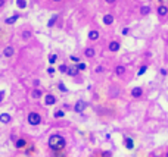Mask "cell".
Masks as SVG:
<instances>
[{
  "label": "cell",
  "instance_id": "6da1fadb",
  "mask_svg": "<svg viewBox=\"0 0 168 157\" xmlns=\"http://www.w3.org/2000/svg\"><path fill=\"white\" fill-rule=\"evenodd\" d=\"M65 145H67V141H65V138L62 135H58V134L50 135V138H49V147H50V150H53V151H61V150L65 148Z\"/></svg>",
  "mask_w": 168,
  "mask_h": 157
},
{
  "label": "cell",
  "instance_id": "7a4b0ae2",
  "mask_svg": "<svg viewBox=\"0 0 168 157\" xmlns=\"http://www.w3.org/2000/svg\"><path fill=\"white\" fill-rule=\"evenodd\" d=\"M28 123L31 126H37L41 123V116L37 113V112H31V113H28Z\"/></svg>",
  "mask_w": 168,
  "mask_h": 157
},
{
  "label": "cell",
  "instance_id": "3957f363",
  "mask_svg": "<svg viewBox=\"0 0 168 157\" xmlns=\"http://www.w3.org/2000/svg\"><path fill=\"white\" fill-rule=\"evenodd\" d=\"M85 109H87V103H85V101H83V100L77 101V103H75V106H74V110H75L77 113H83Z\"/></svg>",
  "mask_w": 168,
  "mask_h": 157
},
{
  "label": "cell",
  "instance_id": "277c9868",
  "mask_svg": "<svg viewBox=\"0 0 168 157\" xmlns=\"http://www.w3.org/2000/svg\"><path fill=\"white\" fill-rule=\"evenodd\" d=\"M44 104L46 106H55L56 104V97L53 94H46V97H44Z\"/></svg>",
  "mask_w": 168,
  "mask_h": 157
},
{
  "label": "cell",
  "instance_id": "5b68a950",
  "mask_svg": "<svg viewBox=\"0 0 168 157\" xmlns=\"http://www.w3.org/2000/svg\"><path fill=\"white\" fill-rule=\"evenodd\" d=\"M19 16H21L19 13H15V15L10 16V18H6V19H4V24H7V25H13L18 19H19Z\"/></svg>",
  "mask_w": 168,
  "mask_h": 157
},
{
  "label": "cell",
  "instance_id": "8992f818",
  "mask_svg": "<svg viewBox=\"0 0 168 157\" xmlns=\"http://www.w3.org/2000/svg\"><path fill=\"white\" fill-rule=\"evenodd\" d=\"M13 53H15V48L12 47V46H7V47L3 50V56H4V57H12Z\"/></svg>",
  "mask_w": 168,
  "mask_h": 157
},
{
  "label": "cell",
  "instance_id": "52a82bcc",
  "mask_svg": "<svg viewBox=\"0 0 168 157\" xmlns=\"http://www.w3.org/2000/svg\"><path fill=\"white\" fill-rule=\"evenodd\" d=\"M94 54H96V51H94V48H93V47H87L85 50H84V56H85L87 59L94 57Z\"/></svg>",
  "mask_w": 168,
  "mask_h": 157
},
{
  "label": "cell",
  "instance_id": "ba28073f",
  "mask_svg": "<svg viewBox=\"0 0 168 157\" xmlns=\"http://www.w3.org/2000/svg\"><path fill=\"white\" fill-rule=\"evenodd\" d=\"M168 15V7L167 6H164V4H161L159 7H158V16H167Z\"/></svg>",
  "mask_w": 168,
  "mask_h": 157
},
{
  "label": "cell",
  "instance_id": "9c48e42d",
  "mask_svg": "<svg viewBox=\"0 0 168 157\" xmlns=\"http://www.w3.org/2000/svg\"><path fill=\"white\" fill-rule=\"evenodd\" d=\"M99 31H96V30H91V31H88V40H91V41H96L97 38H99Z\"/></svg>",
  "mask_w": 168,
  "mask_h": 157
},
{
  "label": "cell",
  "instance_id": "30bf717a",
  "mask_svg": "<svg viewBox=\"0 0 168 157\" xmlns=\"http://www.w3.org/2000/svg\"><path fill=\"white\" fill-rule=\"evenodd\" d=\"M114 22V16L111 15V13H106V15L103 16V24L105 25H111Z\"/></svg>",
  "mask_w": 168,
  "mask_h": 157
},
{
  "label": "cell",
  "instance_id": "8fae6325",
  "mask_svg": "<svg viewBox=\"0 0 168 157\" xmlns=\"http://www.w3.org/2000/svg\"><path fill=\"white\" fill-rule=\"evenodd\" d=\"M12 119H10V115H7V113H1L0 115V122L1 123H9Z\"/></svg>",
  "mask_w": 168,
  "mask_h": 157
},
{
  "label": "cell",
  "instance_id": "7c38bea8",
  "mask_svg": "<svg viewBox=\"0 0 168 157\" xmlns=\"http://www.w3.org/2000/svg\"><path fill=\"white\" fill-rule=\"evenodd\" d=\"M142 94H143V90H142L140 87H137V88H133V90H131V95L136 97V98H139Z\"/></svg>",
  "mask_w": 168,
  "mask_h": 157
},
{
  "label": "cell",
  "instance_id": "4fadbf2b",
  "mask_svg": "<svg viewBox=\"0 0 168 157\" xmlns=\"http://www.w3.org/2000/svg\"><path fill=\"white\" fill-rule=\"evenodd\" d=\"M109 50L114 51V53L118 51V50H119V43H118V41H111V43H109Z\"/></svg>",
  "mask_w": 168,
  "mask_h": 157
},
{
  "label": "cell",
  "instance_id": "5bb4252c",
  "mask_svg": "<svg viewBox=\"0 0 168 157\" xmlns=\"http://www.w3.org/2000/svg\"><path fill=\"white\" fill-rule=\"evenodd\" d=\"M151 13V7L149 6H142L140 7V15L142 16H146V15H149Z\"/></svg>",
  "mask_w": 168,
  "mask_h": 157
},
{
  "label": "cell",
  "instance_id": "9a60e30c",
  "mask_svg": "<svg viewBox=\"0 0 168 157\" xmlns=\"http://www.w3.org/2000/svg\"><path fill=\"white\" fill-rule=\"evenodd\" d=\"M25 145H27V141H25L24 138H19V140L15 142V147H16V148H22V147H25Z\"/></svg>",
  "mask_w": 168,
  "mask_h": 157
},
{
  "label": "cell",
  "instance_id": "2e32d148",
  "mask_svg": "<svg viewBox=\"0 0 168 157\" xmlns=\"http://www.w3.org/2000/svg\"><path fill=\"white\" fill-rule=\"evenodd\" d=\"M124 72H125V68H124V66H117V68H115V74H117L118 77H122Z\"/></svg>",
  "mask_w": 168,
  "mask_h": 157
},
{
  "label": "cell",
  "instance_id": "e0dca14e",
  "mask_svg": "<svg viewBox=\"0 0 168 157\" xmlns=\"http://www.w3.org/2000/svg\"><path fill=\"white\" fill-rule=\"evenodd\" d=\"M125 147L128 148V150H133V147H134V142L131 138H125Z\"/></svg>",
  "mask_w": 168,
  "mask_h": 157
},
{
  "label": "cell",
  "instance_id": "ac0fdd59",
  "mask_svg": "<svg viewBox=\"0 0 168 157\" xmlns=\"http://www.w3.org/2000/svg\"><path fill=\"white\" fill-rule=\"evenodd\" d=\"M31 97H33V98H40V97H41V90H37V88H35V90H33Z\"/></svg>",
  "mask_w": 168,
  "mask_h": 157
},
{
  "label": "cell",
  "instance_id": "d6986e66",
  "mask_svg": "<svg viewBox=\"0 0 168 157\" xmlns=\"http://www.w3.org/2000/svg\"><path fill=\"white\" fill-rule=\"evenodd\" d=\"M77 72H78V69H77V68H72V69H69V68H68V71H67V74L69 75V77H75V75H77Z\"/></svg>",
  "mask_w": 168,
  "mask_h": 157
},
{
  "label": "cell",
  "instance_id": "ffe728a7",
  "mask_svg": "<svg viewBox=\"0 0 168 157\" xmlns=\"http://www.w3.org/2000/svg\"><path fill=\"white\" fill-rule=\"evenodd\" d=\"M56 21H58V16L55 15L53 18H50V19H49V22H47V27H49V28H52V27L56 24Z\"/></svg>",
  "mask_w": 168,
  "mask_h": 157
},
{
  "label": "cell",
  "instance_id": "44dd1931",
  "mask_svg": "<svg viewBox=\"0 0 168 157\" xmlns=\"http://www.w3.org/2000/svg\"><path fill=\"white\" fill-rule=\"evenodd\" d=\"M16 6L19 9H24V7L27 6V1H25V0H16Z\"/></svg>",
  "mask_w": 168,
  "mask_h": 157
},
{
  "label": "cell",
  "instance_id": "7402d4cb",
  "mask_svg": "<svg viewBox=\"0 0 168 157\" xmlns=\"http://www.w3.org/2000/svg\"><path fill=\"white\" fill-rule=\"evenodd\" d=\"M22 38H24V40H30V38H31V32H30V31H24V32H22Z\"/></svg>",
  "mask_w": 168,
  "mask_h": 157
},
{
  "label": "cell",
  "instance_id": "603a6c76",
  "mask_svg": "<svg viewBox=\"0 0 168 157\" xmlns=\"http://www.w3.org/2000/svg\"><path fill=\"white\" fill-rule=\"evenodd\" d=\"M55 118H64L65 116V113L62 112V110H58V112H55V115H53Z\"/></svg>",
  "mask_w": 168,
  "mask_h": 157
},
{
  "label": "cell",
  "instance_id": "cb8c5ba5",
  "mask_svg": "<svg viewBox=\"0 0 168 157\" xmlns=\"http://www.w3.org/2000/svg\"><path fill=\"white\" fill-rule=\"evenodd\" d=\"M67 71H68V66H67V65H61V66H59V72L67 74Z\"/></svg>",
  "mask_w": 168,
  "mask_h": 157
},
{
  "label": "cell",
  "instance_id": "d4e9b609",
  "mask_svg": "<svg viewBox=\"0 0 168 157\" xmlns=\"http://www.w3.org/2000/svg\"><path fill=\"white\" fill-rule=\"evenodd\" d=\"M56 60H58V56H56V54H50V56H49V62L50 63H55Z\"/></svg>",
  "mask_w": 168,
  "mask_h": 157
},
{
  "label": "cell",
  "instance_id": "484cf974",
  "mask_svg": "<svg viewBox=\"0 0 168 157\" xmlns=\"http://www.w3.org/2000/svg\"><path fill=\"white\" fill-rule=\"evenodd\" d=\"M146 71H148V66H142V68H140V71H139V74H137V75H143V74H145V72H146Z\"/></svg>",
  "mask_w": 168,
  "mask_h": 157
},
{
  "label": "cell",
  "instance_id": "4316f807",
  "mask_svg": "<svg viewBox=\"0 0 168 157\" xmlns=\"http://www.w3.org/2000/svg\"><path fill=\"white\" fill-rule=\"evenodd\" d=\"M58 87H59V90H61V91H67V87H65L62 82H59V84H58Z\"/></svg>",
  "mask_w": 168,
  "mask_h": 157
},
{
  "label": "cell",
  "instance_id": "83f0119b",
  "mask_svg": "<svg viewBox=\"0 0 168 157\" xmlns=\"http://www.w3.org/2000/svg\"><path fill=\"white\" fill-rule=\"evenodd\" d=\"M69 59H71L72 62H75V63H78V62H80V59H78V56H74V54H72V56H71Z\"/></svg>",
  "mask_w": 168,
  "mask_h": 157
},
{
  "label": "cell",
  "instance_id": "f1b7e54d",
  "mask_svg": "<svg viewBox=\"0 0 168 157\" xmlns=\"http://www.w3.org/2000/svg\"><path fill=\"white\" fill-rule=\"evenodd\" d=\"M77 69H78V71H84V69H85V65H84V63H78Z\"/></svg>",
  "mask_w": 168,
  "mask_h": 157
},
{
  "label": "cell",
  "instance_id": "f546056e",
  "mask_svg": "<svg viewBox=\"0 0 168 157\" xmlns=\"http://www.w3.org/2000/svg\"><path fill=\"white\" fill-rule=\"evenodd\" d=\"M102 156H103V157H109V156H112V153H111V151H103V153H102Z\"/></svg>",
  "mask_w": 168,
  "mask_h": 157
},
{
  "label": "cell",
  "instance_id": "4dcf8cb0",
  "mask_svg": "<svg viewBox=\"0 0 168 157\" xmlns=\"http://www.w3.org/2000/svg\"><path fill=\"white\" fill-rule=\"evenodd\" d=\"M47 74H49V75H53V74H55V68H49V69H47Z\"/></svg>",
  "mask_w": 168,
  "mask_h": 157
},
{
  "label": "cell",
  "instance_id": "1f68e13d",
  "mask_svg": "<svg viewBox=\"0 0 168 157\" xmlns=\"http://www.w3.org/2000/svg\"><path fill=\"white\" fill-rule=\"evenodd\" d=\"M96 72H97V74L103 72V68H102V66H97V68H96Z\"/></svg>",
  "mask_w": 168,
  "mask_h": 157
},
{
  "label": "cell",
  "instance_id": "d6a6232c",
  "mask_svg": "<svg viewBox=\"0 0 168 157\" xmlns=\"http://www.w3.org/2000/svg\"><path fill=\"white\" fill-rule=\"evenodd\" d=\"M128 34V28H122V35H127Z\"/></svg>",
  "mask_w": 168,
  "mask_h": 157
},
{
  "label": "cell",
  "instance_id": "836d02e7",
  "mask_svg": "<svg viewBox=\"0 0 168 157\" xmlns=\"http://www.w3.org/2000/svg\"><path fill=\"white\" fill-rule=\"evenodd\" d=\"M105 1H106V3H108V4H114V3H115V1H117V0H105Z\"/></svg>",
  "mask_w": 168,
  "mask_h": 157
},
{
  "label": "cell",
  "instance_id": "e575fe53",
  "mask_svg": "<svg viewBox=\"0 0 168 157\" xmlns=\"http://www.w3.org/2000/svg\"><path fill=\"white\" fill-rule=\"evenodd\" d=\"M33 84H34V87H38V85H40V81H38V79H35Z\"/></svg>",
  "mask_w": 168,
  "mask_h": 157
},
{
  "label": "cell",
  "instance_id": "d590c367",
  "mask_svg": "<svg viewBox=\"0 0 168 157\" xmlns=\"http://www.w3.org/2000/svg\"><path fill=\"white\" fill-rule=\"evenodd\" d=\"M4 94H6V93H4V91H0V101H1V100H3V97H4Z\"/></svg>",
  "mask_w": 168,
  "mask_h": 157
},
{
  "label": "cell",
  "instance_id": "8d00e7d4",
  "mask_svg": "<svg viewBox=\"0 0 168 157\" xmlns=\"http://www.w3.org/2000/svg\"><path fill=\"white\" fill-rule=\"evenodd\" d=\"M4 3H6V0H0V7H3V6H4Z\"/></svg>",
  "mask_w": 168,
  "mask_h": 157
},
{
  "label": "cell",
  "instance_id": "74e56055",
  "mask_svg": "<svg viewBox=\"0 0 168 157\" xmlns=\"http://www.w3.org/2000/svg\"><path fill=\"white\" fill-rule=\"evenodd\" d=\"M53 1H62V0H53Z\"/></svg>",
  "mask_w": 168,
  "mask_h": 157
},
{
  "label": "cell",
  "instance_id": "f35d334b",
  "mask_svg": "<svg viewBox=\"0 0 168 157\" xmlns=\"http://www.w3.org/2000/svg\"><path fill=\"white\" fill-rule=\"evenodd\" d=\"M165 156H167V157H168V153H167V154H165Z\"/></svg>",
  "mask_w": 168,
  "mask_h": 157
}]
</instances>
